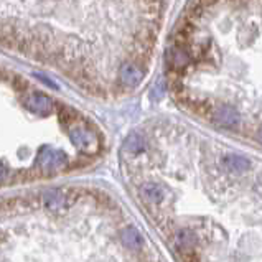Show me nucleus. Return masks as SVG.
Here are the masks:
<instances>
[{"mask_svg":"<svg viewBox=\"0 0 262 262\" xmlns=\"http://www.w3.org/2000/svg\"><path fill=\"white\" fill-rule=\"evenodd\" d=\"M134 200L180 262H262V160L160 122L122 145Z\"/></svg>","mask_w":262,"mask_h":262,"instance_id":"nucleus-1","label":"nucleus"},{"mask_svg":"<svg viewBox=\"0 0 262 262\" xmlns=\"http://www.w3.org/2000/svg\"><path fill=\"white\" fill-rule=\"evenodd\" d=\"M167 73L185 111L262 147V0H190Z\"/></svg>","mask_w":262,"mask_h":262,"instance_id":"nucleus-2","label":"nucleus"},{"mask_svg":"<svg viewBox=\"0 0 262 262\" xmlns=\"http://www.w3.org/2000/svg\"><path fill=\"white\" fill-rule=\"evenodd\" d=\"M0 262H163L106 188L63 183L0 196Z\"/></svg>","mask_w":262,"mask_h":262,"instance_id":"nucleus-3","label":"nucleus"}]
</instances>
